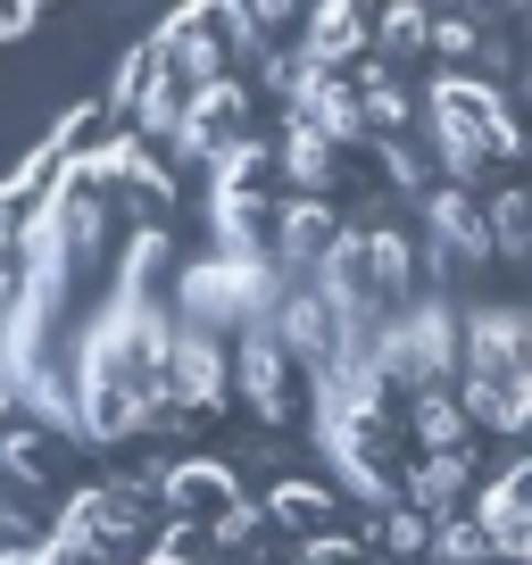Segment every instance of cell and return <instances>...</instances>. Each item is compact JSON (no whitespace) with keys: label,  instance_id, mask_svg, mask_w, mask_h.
<instances>
[{"label":"cell","instance_id":"8","mask_svg":"<svg viewBox=\"0 0 532 565\" xmlns=\"http://www.w3.org/2000/svg\"><path fill=\"white\" fill-rule=\"evenodd\" d=\"M216 399H225V341L175 324L159 358V407H216Z\"/></svg>","mask_w":532,"mask_h":565},{"label":"cell","instance_id":"5","mask_svg":"<svg viewBox=\"0 0 532 565\" xmlns=\"http://www.w3.org/2000/svg\"><path fill=\"white\" fill-rule=\"evenodd\" d=\"M266 266H275V282H308L317 275V258L333 249V233H341V216H333V200H284V209H266Z\"/></svg>","mask_w":532,"mask_h":565},{"label":"cell","instance_id":"3","mask_svg":"<svg viewBox=\"0 0 532 565\" xmlns=\"http://www.w3.org/2000/svg\"><path fill=\"white\" fill-rule=\"evenodd\" d=\"M175 150H192V159H225V150H242L249 141V84L242 75H216V84H200L192 100H183L175 117Z\"/></svg>","mask_w":532,"mask_h":565},{"label":"cell","instance_id":"11","mask_svg":"<svg viewBox=\"0 0 532 565\" xmlns=\"http://www.w3.org/2000/svg\"><path fill=\"white\" fill-rule=\"evenodd\" d=\"M475 475H482V441L449 449V458H416L408 475H400V508H416L425 524H441V515H458L466 499H475Z\"/></svg>","mask_w":532,"mask_h":565},{"label":"cell","instance_id":"10","mask_svg":"<svg viewBox=\"0 0 532 565\" xmlns=\"http://www.w3.org/2000/svg\"><path fill=\"white\" fill-rule=\"evenodd\" d=\"M150 491H159V515H167V524H209L216 508H233V499H242V482H233L225 458H183V466H167Z\"/></svg>","mask_w":532,"mask_h":565},{"label":"cell","instance_id":"15","mask_svg":"<svg viewBox=\"0 0 532 565\" xmlns=\"http://www.w3.org/2000/svg\"><path fill=\"white\" fill-rule=\"evenodd\" d=\"M408 433H416V449H425V458L475 449V424L458 416V399H449V391H416V399H408Z\"/></svg>","mask_w":532,"mask_h":565},{"label":"cell","instance_id":"4","mask_svg":"<svg viewBox=\"0 0 532 565\" xmlns=\"http://www.w3.org/2000/svg\"><path fill=\"white\" fill-rule=\"evenodd\" d=\"M466 515L482 524V541H491L499 565H524L532 557V466L508 458L491 482H482V499H466Z\"/></svg>","mask_w":532,"mask_h":565},{"label":"cell","instance_id":"14","mask_svg":"<svg viewBox=\"0 0 532 565\" xmlns=\"http://www.w3.org/2000/svg\"><path fill=\"white\" fill-rule=\"evenodd\" d=\"M258 515H266L275 532H300V548H308V541H324V532H333L341 499L324 491V482H275V491L258 499Z\"/></svg>","mask_w":532,"mask_h":565},{"label":"cell","instance_id":"12","mask_svg":"<svg viewBox=\"0 0 532 565\" xmlns=\"http://www.w3.org/2000/svg\"><path fill=\"white\" fill-rule=\"evenodd\" d=\"M150 51H159V67L175 75L183 92H200V84H216V75H225V34H216V9H183L167 34H150Z\"/></svg>","mask_w":532,"mask_h":565},{"label":"cell","instance_id":"9","mask_svg":"<svg viewBox=\"0 0 532 565\" xmlns=\"http://www.w3.org/2000/svg\"><path fill=\"white\" fill-rule=\"evenodd\" d=\"M425 242H433V258L449 266V275H475V266H491V233H482V209H475V192H458V183H433L425 192Z\"/></svg>","mask_w":532,"mask_h":565},{"label":"cell","instance_id":"19","mask_svg":"<svg viewBox=\"0 0 532 565\" xmlns=\"http://www.w3.org/2000/svg\"><path fill=\"white\" fill-rule=\"evenodd\" d=\"M366 25H374L366 42H383V67L400 75L416 51H425V34H433V9H416V0H408V9H383V18H366Z\"/></svg>","mask_w":532,"mask_h":565},{"label":"cell","instance_id":"2","mask_svg":"<svg viewBox=\"0 0 532 565\" xmlns=\"http://www.w3.org/2000/svg\"><path fill=\"white\" fill-rule=\"evenodd\" d=\"M317 449L333 458V475L350 482L366 508H391V499H400V433H391L383 407H366V416H341L333 433H317Z\"/></svg>","mask_w":532,"mask_h":565},{"label":"cell","instance_id":"20","mask_svg":"<svg viewBox=\"0 0 532 565\" xmlns=\"http://www.w3.org/2000/svg\"><path fill=\"white\" fill-rule=\"evenodd\" d=\"M200 541H209V557H242V548H258V541H266L258 499H233V508H216L209 524H200Z\"/></svg>","mask_w":532,"mask_h":565},{"label":"cell","instance_id":"13","mask_svg":"<svg viewBox=\"0 0 532 565\" xmlns=\"http://www.w3.org/2000/svg\"><path fill=\"white\" fill-rule=\"evenodd\" d=\"M308 34H300V58L324 75H341L358 51H366V9H350V0H333V9H308Z\"/></svg>","mask_w":532,"mask_h":565},{"label":"cell","instance_id":"18","mask_svg":"<svg viewBox=\"0 0 532 565\" xmlns=\"http://www.w3.org/2000/svg\"><path fill=\"white\" fill-rule=\"evenodd\" d=\"M482 233H491V258H532V192L524 183H508L482 209Z\"/></svg>","mask_w":532,"mask_h":565},{"label":"cell","instance_id":"1","mask_svg":"<svg viewBox=\"0 0 532 565\" xmlns=\"http://www.w3.org/2000/svg\"><path fill=\"white\" fill-rule=\"evenodd\" d=\"M425 125H433V159L449 167L458 192H475V175L491 159H515V150H524L515 108H508V92H499L491 75H441V84L425 92Z\"/></svg>","mask_w":532,"mask_h":565},{"label":"cell","instance_id":"22","mask_svg":"<svg viewBox=\"0 0 532 565\" xmlns=\"http://www.w3.org/2000/svg\"><path fill=\"white\" fill-rule=\"evenodd\" d=\"M291 565H300V557H291Z\"/></svg>","mask_w":532,"mask_h":565},{"label":"cell","instance_id":"6","mask_svg":"<svg viewBox=\"0 0 532 565\" xmlns=\"http://www.w3.org/2000/svg\"><path fill=\"white\" fill-rule=\"evenodd\" d=\"M225 391H242L266 424L291 416V358H284V341L266 333V324H249V333L225 341Z\"/></svg>","mask_w":532,"mask_h":565},{"label":"cell","instance_id":"17","mask_svg":"<svg viewBox=\"0 0 532 565\" xmlns=\"http://www.w3.org/2000/svg\"><path fill=\"white\" fill-rule=\"evenodd\" d=\"M275 175H291L300 183V200H324L341 183V150H324L317 134H300V125H291L284 134V150H275Z\"/></svg>","mask_w":532,"mask_h":565},{"label":"cell","instance_id":"7","mask_svg":"<svg viewBox=\"0 0 532 565\" xmlns=\"http://www.w3.org/2000/svg\"><path fill=\"white\" fill-rule=\"evenodd\" d=\"M284 100H291V125H300V134H317L324 150H350V141H366L350 75H324V67H308V58H300V75L284 84Z\"/></svg>","mask_w":532,"mask_h":565},{"label":"cell","instance_id":"21","mask_svg":"<svg viewBox=\"0 0 532 565\" xmlns=\"http://www.w3.org/2000/svg\"><path fill=\"white\" fill-rule=\"evenodd\" d=\"M425 557H433V565H499V557H491V541H482V524H475V515H466V508L433 524Z\"/></svg>","mask_w":532,"mask_h":565},{"label":"cell","instance_id":"16","mask_svg":"<svg viewBox=\"0 0 532 565\" xmlns=\"http://www.w3.org/2000/svg\"><path fill=\"white\" fill-rule=\"evenodd\" d=\"M266 192H275V150H266V141H242V150H225L216 209H266Z\"/></svg>","mask_w":532,"mask_h":565}]
</instances>
